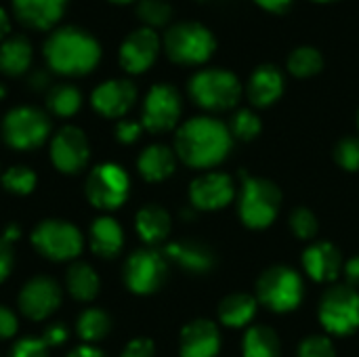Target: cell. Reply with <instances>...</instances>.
Segmentation results:
<instances>
[{"instance_id": "obj_20", "label": "cell", "mask_w": 359, "mask_h": 357, "mask_svg": "<svg viewBox=\"0 0 359 357\" xmlns=\"http://www.w3.org/2000/svg\"><path fill=\"white\" fill-rule=\"evenodd\" d=\"M303 267L316 282H334L343 271V255L330 242H313L303 252Z\"/></svg>"}, {"instance_id": "obj_50", "label": "cell", "mask_w": 359, "mask_h": 357, "mask_svg": "<svg viewBox=\"0 0 359 357\" xmlns=\"http://www.w3.org/2000/svg\"><path fill=\"white\" fill-rule=\"evenodd\" d=\"M19 234H21V231H19V227H17L15 223H11V225L4 229L2 238H4L6 242H11V244H13V240H17V238H19Z\"/></svg>"}, {"instance_id": "obj_44", "label": "cell", "mask_w": 359, "mask_h": 357, "mask_svg": "<svg viewBox=\"0 0 359 357\" xmlns=\"http://www.w3.org/2000/svg\"><path fill=\"white\" fill-rule=\"evenodd\" d=\"M42 341L48 347H59V345H63L67 341V328L63 324H50L42 335Z\"/></svg>"}, {"instance_id": "obj_29", "label": "cell", "mask_w": 359, "mask_h": 357, "mask_svg": "<svg viewBox=\"0 0 359 357\" xmlns=\"http://www.w3.org/2000/svg\"><path fill=\"white\" fill-rule=\"evenodd\" d=\"M242 351H244V357H280L282 341L273 328L259 324L246 330Z\"/></svg>"}, {"instance_id": "obj_28", "label": "cell", "mask_w": 359, "mask_h": 357, "mask_svg": "<svg viewBox=\"0 0 359 357\" xmlns=\"http://www.w3.org/2000/svg\"><path fill=\"white\" fill-rule=\"evenodd\" d=\"M65 286H67V292H69L76 301L90 303V301L99 295L101 282H99L97 271H95L90 265H86V263H74V265L67 269Z\"/></svg>"}, {"instance_id": "obj_32", "label": "cell", "mask_w": 359, "mask_h": 357, "mask_svg": "<svg viewBox=\"0 0 359 357\" xmlns=\"http://www.w3.org/2000/svg\"><path fill=\"white\" fill-rule=\"evenodd\" d=\"M286 67L294 78H311L322 72L324 57L313 46H299L288 55Z\"/></svg>"}, {"instance_id": "obj_3", "label": "cell", "mask_w": 359, "mask_h": 357, "mask_svg": "<svg viewBox=\"0 0 359 357\" xmlns=\"http://www.w3.org/2000/svg\"><path fill=\"white\" fill-rule=\"evenodd\" d=\"M242 177V194L238 213L246 227L250 229H265L269 227L282 206V191L280 187L263 177H250L248 173H240Z\"/></svg>"}, {"instance_id": "obj_49", "label": "cell", "mask_w": 359, "mask_h": 357, "mask_svg": "<svg viewBox=\"0 0 359 357\" xmlns=\"http://www.w3.org/2000/svg\"><path fill=\"white\" fill-rule=\"evenodd\" d=\"M8 34H11V17H8V13L0 6V42L6 40Z\"/></svg>"}, {"instance_id": "obj_35", "label": "cell", "mask_w": 359, "mask_h": 357, "mask_svg": "<svg viewBox=\"0 0 359 357\" xmlns=\"http://www.w3.org/2000/svg\"><path fill=\"white\" fill-rule=\"evenodd\" d=\"M229 133L233 139H240V141H252L255 137H259L261 133V120L255 112L250 109H240L236 112V116L231 118V124H229Z\"/></svg>"}, {"instance_id": "obj_37", "label": "cell", "mask_w": 359, "mask_h": 357, "mask_svg": "<svg viewBox=\"0 0 359 357\" xmlns=\"http://www.w3.org/2000/svg\"><path fill=\"white\" fill-rule=\"evenodd\" d=\"M334 160L349 173L359 170V137H345L334 147Z\"/></svg>"}, {"instance_id": "obj_41", "label": "cell", "mask_w": 359, "mask_h": 357, "mask_svg": "<svg viewBox=\"0 0 359 357\" xmlns=\"http://www.w3.org/2000/svg\"><path fill=\"white\" fill-rule=\"evenodd\" d=\"M154 356H156V347H154V343H151L149 339L141 337V339L130 341V343L124 347V351H122V356L120 357H154Z\"/></svg>"}, {"instance_id": "obj_30", "label": "cell", "mask_w": 359, "mask_h": 357, "mask_svg": "<svg viewBox=\"0 0 359 357\" xmlns=\"http://www.w3.org/2000/svg\"><path fill=\"white\" fill-rule=\"evenodd\" d=\"M46 107L59 118H72L82 107V93L74 84H55L46 93Z\"/></svg>"}, {"instance_id": "obj_18", "label": "cell", "mask_w": 359, "mask_h": 357, "mask_svg": "<svg viewBox=\"0 0 359 357\" xmlns=\"http://www.w3.org/2000/svg\"><path fill=\"white\" fill-rule=\"evenodd\" d=\"M164 257L168 263H175L179 269L191 276H206L217 267L215 250L200 240H177L166 244Z\"/></svg>"}, {"instance_id": "obj_45", "label": "cell", "mask_w": 359, "mask_h": 357, "mask_svg": "<svg viewBox=\"0 0 359 357\" xmlns=\"http://www.w3.org/2000/svg\"><path fill=\"white\" fill-rule=\"evenodd\" d=\"M27 84H29V88H34V90H48V88H50V78H48L46 72L38 69V72H32Z\"/></svg>"}, {"instance_id": "obj_33", "label": "cell", "mask_w": 359, "mask_h": 357, "mask_svg": "<svg viewBox=\"0 0 359 357\" xmlns=\"http://www.w3.org/2000/svg\"><path fill=\"white\" fill-rule=\"evenodd\" d=\"M2 187L15 196H27L36 189V173L27 166H11L2 173Z\"/></svg>"}, {"instance_id": "obj_48", "label": "cell", "mask_w": 359, "mask_h": 357, "mask_svg": "<svg viewBox=\"0 0 359 357\" xmlns=\"http://www.w3.org/2000/svg\"><path fill=\"white\" fill-rule=\"evenodd\" d=\"M67 357H105L103 356V351H99L97 347H93V345H80V347H76L72 353Z\"/></svg>"}, {"instance_id": "obj_2", "label": "cell", "mask_w": 359, "mask_h": 357, "mask_svg": "<svg viewBox=\"0 0 359 357\" xmlns=\"http://www.w3.org/2000/svg\"><path fill=\"white\" fill-rule=\"evenodd\" d=\"M44 59L55 74L84 76L101 61L99 40L76 25L57 27L44 42Z\"/></svg>"}, {"instance_id": "obj_38", "label": "cell", "mask_w": 359, "mask_h": 357, "mask_svg": "<svg viewBox=\"0 0 359 357\" xmlns=\"http://www.w3.org/2000/svg\"><path fill=\"white\" fill-rule=\"evenodd\" d=\"M299 357H337V349L330 339H326L322 335H313L301 343Z\"/></svg>"}, {"instance_id": "obj_15", "label": "cell", "mask_w": 359, "mask_h": 357, "mask_svg": "<svg viewBox=\"0 0 359 357\" xmlns=\"http://www.w3.org/2000/svg\"><path fill=\"white\" fill-rule=\"evenodd\" d=\"M61 305V288L53 278H32L19 292V309L25 318L42 322Z\"/></svg>"}, {"instance_id": "obj_1", "label": "cell", "mask_w": 359, "mask_h": 357, "mask_svg": "<svg viewBox=\"0 0 359 357\" xmlns=\"http://www.w3.org/2000/svg\"><path fill=\"white\" fill-rule=\"evenodd\" d=\"M233 147L229 126L217 118L198 116L187 120L175 137L177 156L194 168H210L223 162Z\"/></svg>"}, {"instance_id": "obj_27", "label": "cell", "mask_w": 359, "mask_h": 357, "mask_svg": "<svg viewBox=\"0 0 359 357\" xmlns=\"http://www.w3.org/2000/svg\"><path fill=\"white\" fill-rule=\"evenodd\" d=\"M259 301L246 292H233L219 303V320L229 328L248 326L257 314Z\"/></svg>"}, {"instance_id": "obj_22", "label": "cell", "mask_w": 359, "mask_h": 357, "mask_svg": "<svg viewBox=\"0 0 359 357\" xmlns=\"http://www.w3.org/2000/svg\"><path fill=\"white\" fill-rule=\"evenodd\" d=\"M248 99L257 107H269L273 105L282 93H284V76L276 65H259L246 86Z\"/></svg>"}, {"instance_id": "obj_12", "label": "cell", "mask_w": 359, "mask_h": 357, "mask_svg": "<svg viewBox=\"0 0 359 357\" xmlns=\"http://www.w3.org/2000/svg\"><path fill=\"white\" fill-rule=\"evenodd\" d=\"M181 118V97L170 84H154L143 101L141 124L149 133H168Z\"/></svg>"}, {"instance_id": "obj_9", "label": "cell", "mask_w": 359, "mask_h": 357, "mask_svg": "<svg viewBox=\"0 0 359 357\" xmlns=\"http://www.w3.org/2000/svg\"><path fill=\"white\" fill-rule=\"evenodd\" d=\"M32 244L48 261H72L82 250V234L69 221L46 219L32 231Z\"/></svg>"}, {"instance_id": "obj_31", "label": "cell", "mask_w": 359, "mask_h": 357, "mask_svg": "<svg viewBox=\"0 0 359 357\" xmlns=\"http://www.w3.org/2000/svg\"><path fill=\"white\" fill-rule=\"evenodd\" d=\"M109 330H111V320L103 309L90 307V309L82 311L76 322V332L86 345H93V343L105 339Z\"/></svg>"}, {"instance_id": "obj_53", "label": "cell", "mask_w": 359, "mask_h": 357, "mask_svg": "<svg viewBox=\"0 0 359 357\" xmlns=\"http://www.w3.org/2000/svg\"><path fill=\"white\" fill-rule=\"evenodd\" d=\"M313 2H334V0H313Z\"/></svg>"}, {"instance_id": "obj_8", "label": "cell", "mask_w": 359, "mask_h": 357, "mask_svg": "<svg viewBox=\"0 0 359 357\" xmlns=\"http://www.w3.org/2000/svg\"><path fill=\"white\" fill-rule=\"evenodd\" d=\"M318 316L326 332L337 337L353 335L359 328V292L347 284L332 286L324 292Z\"/></svg>"}, {"instance_id": "obj_34", "label": "cell", "mask_w": 359, "mask_h": 357, "mask_svg": "<svg viewBox=\"0 0 359 357\" xmlns=\"http://www.w3.org/2000/svg\"><path fill=\"white\" fill-rule=\"evenodd\" d=\"M137 17L145 23V27H164L172 17V6L166 0H141L137 4Z\"/></svg>"}, {"instance_id": "obj_19", "label": "cell", "mask_w": 359, "mask_h": 357, "mask_svg": "<svg viewBox=\"0 0 359 357\" xmlns=\"http://www.w3.org/2000/svg\"><path fill=\"white\" fill-rule=\"evenodd\" d=\"M221 349V335L215 322L194 320L181 330L179 353L181 357H217Z\"/></svg>"}, {"instance_id": "obj_47", "label": "cell", "mask_w": 359, "mask_h": 357, "mask_svg": "<svg viewBox=\"0 0 359 357\" xmlns=\"http://www.w3.org/2000/svg\"><path fill=\"white\" fill-rule=\"evenodd\" d=\"M255 4H259L267 13H286L290 8L292 0H255Z\"/></svg>"}, {"instance_id": "obj_14", "label": "cell", "mask_w": 359, "mask_h": 357, "mask_svg": "<svg viewBox=\"0 0 359 357\" xmlns=\"http://www.w3.org/2000/svg\"><path fill=\"white\" fill-rule=\"evenodd\" d=\"M160 36L156 29L151 27H139L135 32H130L124 42L120 44V65L124 72L128 74H143L147 72L160 53Z\"/></svg>"}, {"instance_id": "obj_42", "label": "cell", "mask_w": 359, "mask_h": 357, "mask_svg": "<svg viewBox=\"0 0 359 357\" xmlns=\"http://www.w3.org/2000/svg\"><path fill=\"white\" fill-rule=\"evenodd\" d=\"M17 328H19V324H17L15 314L8 307L0 305V341H6V339L15 337Z\"/></svg>"}, {"instance_id": "obj_40", "label": "cell", "mask_w": 359, "mask_h": 357, "mask_svg": "<svg viewBox=\"0 0 359 357\" xmlns=\"http://www.w3.org/2000/svg\"><path fill=\"white\" fill-rule=\"evenodd\" d=\"M141 130H143V124L141 122H135V120H120L116 124V139L124 145H130L135 143L139 137H141Z\"/></svg>"}, {"instance_id": "obj_10", "label": "cell", "mask_w": 359, "mask_h": 357, "mask_svg": "<svg viewBox=\"0 0 359 357\" xmlns=\"http://www.w3.org/2000/svg\"><path fill=\"white\" fill-rule=\"evenodd\" d=\"M168 259L156 248L135 250L124 263V284L135 295H154L168 280Z\"/></svg>"}, {"instance_id": "obj_25", "label": "cell", "mask_w": 359, "mask_h": 357, "mask_svg": "<svg viewBox=\"0 0 359 357\" xmlns=\"http://www.w3.org/2000/svg\"><path fill=\"white\" fill-rule=\"evenodd\" d=\"M170 215L166 213V208L158 206V204H147L143 206L137 217H135V227L139 238L147 244V246H156L162 244L168 234H170Z\"/></svg>"}, {"instance_id": "obj_39", "label": "cell", "mask_w": 359, "mask_h": 357, "mask_svg": "<svg viewBox=\"0 0 359 357\" xmlns=\"http://www.w3.org/2000/svg\"><path fill=\"white\" fill-rule=\"evenodd\" d=\"M11 357H48V345L38 337H25L15 343Z\"/></svg>"}, {"instance_id": "obj_36", "label": "cell", "mask_w": 359, "mask_h": 357, "mask_svg": "<svg viewBox=\"0 0 359 357\" xmlns=\"http://www.w3.org/2000/svg\"><path fill=\"white\" fill-rule=\"evenodd\" d=\"M290 229L299 240L309 242L318 236L320 223H318V217L313 215V210H309L307 206H299L290 215Z\"/></svg>"}, {"instance_id": "obj_46", "label": "cell", "mask_w": 359, "mask_h": 357, "mask_svg": "<svg viewBox=\"0 0 359 357\" xmlns=\"http://www.w3.org/2000/svg\"><path fill=\"white\" fill-rule=\"evenodd\" d=\"M345 278H347V286L351 288L359 286V255L345 263Z\"/></svg>"}, {"instance_id": "obj_51", "label": "cell", "mask_w": 359, "mask_h": 357, "mask_svg": "<svg viewBox=\"0 0 359 357\" xmlns=\"http://www.w3.org/2000/svg\"><path fill=\"white\" fill-rule=\"evenodd\" d=\"M109 2H116V4H126V2H133V0H109Z\"/></svg>"}, {"instance_id": "obj_5", "label": "cell", "mask_w": 359, "mask_h": 357, "mask_svg": "<svg viewBox=\"0 0 359 357\" xmlns=\"http://www.w3.org/2000/svg\"><path fill=\"white\" fill-rule=\"evenodd\" d=\"M242 95L240 80L233 72L210 67L189 80V97L208 112H225L238 105Z\"/></svg>"}, {"instance_id": "obj_54", "label": "cell", "mask_w": 359, "mask_h": 357, "mask_svg": "<svg viewBox=\"0 0 359 357\" xmlns=\"http://www.w3.org/2000/svg\"><path fill=\"white\" fill-rule=\"evenodd\" d=\"M358 122H359V116H358Z\"/></svg>"}, {"instance_id": "obj_11", "label": "cell", "mask_w": 359, "mask_h": 357, "mask_svg": "<svg viewBox=\"0 0 359 357\" xmlns=\"http://www.w3.org/2000/svg\"><path fill=\"white\" fill-rule=\"evenodd\" d=\"M86 198L99 210H116L120 208L130 191V179L126 170L114 162L99 164L90 170L86 179Z\"/></svg>"}, {"instance_id": "obj_52", "label": "cell", "mask_w": 359, "mask_h": 357, "mask_svg": "<svg viewBox=\"0 0 359 357\" xmlns=\"http://www.w3.org/2000/svg\"><path fill=\"white\" fill-rule=\"evenodd\" d=\"M2 97H4V86L0 84V99H2Z\"/></svg>"}, {"instance_id": "obj_17", "label": "cell", "mask_w": 359, "mask_h": 357, "mask_svg": "<svg viewBox=\"0 0 359 357\" xmlns=\"http://www.w3.org/2000/svg\"><path fill=\"white\" fill-rule=\"evenodd\" d=\"M137 101V86L130 80L124 78H114L101 82L93 95H90V105L97 114L103 118H122L130 112V107Z\"/></svg>"}, {"instance_id": "obj_43", "label": "cell", "mask_w": 359, "mask_h": 357, "mask_svg": "<svg viewBox=\"0 0 359 357\" xmlns=\"http://www.w3.org/2000/svg\"><path fill=\"white\" fill-rule=\"evenodd\" d=\"M15 263V255H13V244L6 242L4 238H0V284L8 278L11 269Z\"/></svg>"}, {"instance_id": "obj_21", "label": "cell", "mask_w": 359, "mask_h": 357, "mask_svg": "<svg viewBox=\"0 0 359 357\" xmlns=\"http://www.w3.org/2000/svg\"><path fill=\"white\" fill-rule=\"evenodd\" d=\"M65 6L67 0H13V11L19 23L36 32L55 27L63 17Z\"/></svg>"}, {"instance_id": "obj_6", "label": "cell", "mask_w": 359, "mask_h": 357, "mask_svg": "<svg viewBox=\"0 0 359 357\" xmlns=\"http://www.w3.org/2000/svg\"><path fill=\"white\" fill-rule=\"evenodd\" d=\"M257 297L267 309L288 314L303 301V280L292 267L273 265L261 274L257 282Z\"/></svg>"}, {"instance_id": "obj_24", "label": "cell", "mask_w": 359, "mask_h": 357, "mask_svg": "<svg viewBox=\"0 0 359 357\" xmlns=\"http://www.w3.org/2000/svg\"><path fill=\"white\" fill-rule=\"evenodd\" d=\"M90 248L101 259H114L124 246V231L120 223L111 217H99L90 225Z\"/></svg>"}, {"instance_id": "obj_13", "label": "cell", "mask_w": 359, "mask_h": 357, "mask_svg": "<svg viewBox=\"0 0 359 357\" xmlns=\"http://www.w3.org/2000/svg\"><path fill=\"white\" fill-rule=\"evenodd\" d=\"M90 158V145L78 126H63L50 141V160L59 173L76 175L80 173Z\"/></svg>"}, {"instance_id": "obj_7", "label": "cell", "mask_w": 359, "mask_h": 357, "mask_svg": "<svg viewBox=\"0 0 359 357\" xmlns=\"http://www.w3.org/2000/svg\"><path fill=\"white\" fill-rule=\"evenodd\" d=\"M50 133L48 116L32 105H19L6 112L2 120V139L13 149H36L40 147Z\"/></svg>"}, {"instance_id": "obj_16", "label": "cell", "mask_w": 359, "mask_h": 357, "mask_svg": "<svg viewBox=\"0 0 359 357\" xmlns=\"http://www.w3.org/2000/svg\"><path fill=\"white\" fill-rule=\"evenodd\" d=\"M236 198V185L225 173H206L191 181L189 202L196 210H219L231 204Z\"/></svg>"}, {"instance_id": "obj_4", "label": "cell", "mask_w": 359, "mask_h": 357, "mask_svg": "<svg viewBox=\"0 0 359 357\" xmlns=\"http://www.w3.org/2000/svg\"><path fill=\"white\" fill-rule=\"evenodd\" d=\"M217 48V40L208 27L198 21H181L168 27L164 50L177 65H202Z\"/></svg>"}, {"instance_id": "obj_23", "label": "cell", "mask_w": 359, "mask_h": 357, "mask_svg": "<svg viewBox=\"0 0 359 357\" xmlns=\"http://www.w3.org/2000/svg\"><path fill=\"white\" fill-rule=\"evenodd\" d=\"M137 168H139V175L149 181V183H158V181H164L168 179L175 168H177V156L170 147L166 145H160V143H154L149 147H145L137 160Z\"/></svg>"}, {"instance_id": "obj_26", "label": "cell", "mask_w": 359, "mask_h": 357, "mask_svg": "<svg viewBox=\"0 0 359 357\" xmlns=\"http://www.w3.org/2000/svg\"><path fill=\"white\" fill-rule=\"evenodd\" d=\"M32 44L25 36H8L0 42V72L4 76H23L32 65Z\"/></svg>"}]
</instances>
